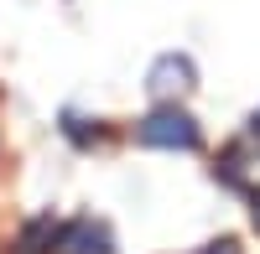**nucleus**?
Instances as JSON below:
<instances>
[{
    "label": "nucleus",
    "instance_id": "nucleus-1",
    "mask_svg": "<svg viewBox=\"0 0 260 254\" xmlns=\"http://www.w3.org/2000/svg\"><path fill=\"white\" fill-rule=\"evenodd\" d=\"M141 145H156V151H192L198 145V119L177 104H161L141 119Z\"/></svg>",
    "mask_w": 260,
    "mask_h": 254
},
{
    "label": "nucleus",
    "instance_id": "nucleus-2",
    "mask_svg": "<svg viewBox=\"0 0 260 254\" xmlns=\"http://www.w3.org/2000/svg\"><path fill=\"white\" fill-rule=\"evenodd\" d=\"M146 89H151V99L177 104V99H187L192 89H198V73H192V62H187L182 52H167V57H156V62H151Z\"/></svg>",
    "mask_w": 260,
    "mask_h": 254
},
{
    "label": "nucleus",
    "instance_id": "nucleus-3",
    "mask_svg": "<svg viewBox=\"0 0 260 254\" xmlns=\"http://www.w3.org/2000/svg\"><path fill=\"white\" fill-rule=\"evenodd\" d=\"M57 254H115V239H110V228H104V223L78 218V223H68V228H62Z\"/></svg>",
    "mask_w": 260,
    "mask_h": 254
},
{
    "label": "nucleus",
    "instance_id": "nucleus-4",
    "mask_svg": "<svg viewBox=\"0 0 260 254\" xmlns=\"http://www.w3.org/2000/svg\"><path fill=\"white\" fill-rule=\"evenodd\" d=\"M57 239H62L57 218H31L16 239V254H57Z\"/></svg>",
    "mask_w": 260,
    "mask_h": 254
},
{
    "label": "nucleus",
    "instance_id": "nucleus-5",
    "mask_svg": "<svg viewBox=\"0 0 260 254\" xmlns=\"http://www.w3.org/2000/svg\"><path fill=\"white\" fill-rule=\"evenodd\" d=\"M208 254H240V244H234V239H219V244H208Z\"/></svg>",
    "mask_w": 260,
    "mask_h": 254
},
{
    "label": "nucleus",
    "instance_id": "nucleus-6",
    "mask_svg": "<svg viewBox=\"0 0 260 254\" xmlns=\"http://www.w3.org/2000/svg\"><path fill=\"white\" fill-rule=\"evenodd\" d=\"M250 218H255V228H260V192L250 197Z\"/></svg>",
    "mask_w": 260,
    "mask_h": 254
},
{
    "label": "nucleus",
    "instance_id": "nucleus-7",
    "mask_svg": "<svg viewBox=\"0 0 260 254\" xmlns=\"http://www.w3.org/2000/svg\"><path fill=\"white\" fill-rule=\"evenodd\" d=\"M250 124H255V135H260V114H255V119H250Z\"/></svg>",
    "mask_w": 260,
    "mask_h": 254
}]
</instances>
